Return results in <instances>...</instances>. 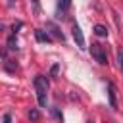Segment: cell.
Segmentation results:
<instances>
[{
	"label": "cell",
	"mask_w": 123,
	"mask_h": 123,
	"mask_svg": "<svg viewBox=\"0 0 123 123\" xmlns=\"http://www.w3.org/2000/svg\"><path fill=\"white\" fill-rule=\"evenodd\" d=\"M69 6H71V0H58V17H63Z\"/></svg>",
	"instance_id": "cell-6"
},
{
	"label": "cell",
	"mask_w": 123,
	"mask_h": 123,
	"mask_svg": "<svg viewBox=\"0 0 123 123\" xmlns=\"http://www.w3.org/2000/svg\"><path fill=\"white\" fill-rule=\"evenodd\" d=\"M8 46H10L12 50H13V48H17V40H15V37H13V35L8 38Z\"/></svg>",
	"instance_id": "cell-10"
},
{
	"label": "cell",
	"mask_w": 123,
	"mask_h": 123,
	"mask_svg": "<svg viewBox=\"0 0 123 123\" xmlns=\"http://www.w3.org/2000/svg\"><path fill=\"white\" fill-rule=\"evenodd\" d=\"M90 54H92V58H94L100 65H106V63H108V56H106V52H104V46H102V44L92 42V44H90Z\"/></svg>",
	"instance_id": "cell-2"
},
{
	"label": "cell",
	"mask_w": 123,
	"mask_h": 123,
	"mask_svg": "<svg viewBox=\"0 0 123 123\" xmlns=\"http://www.w3.org/2000/svg\"><path fill=\"white\" fill-rule=\"evenodd\" d=\"M10 119H12V115H10V113H6V115H4V123H10Z\"/></svg>",
	"instance_id": "cell-14"
},
{
	"label": "cell",
	"mask_w": 123,
	"mask_h": 123,
	"mask_svg": "<svg viewBox=\"0 0 123 123\" xmlns=\"http://www.w3.org/2000/svg\"><path fill=\"white\" fill-rule=\"evenodd\" d=\"M35 38H37L38 42H52V37H50L46 31H42V29H37V31H35Z\"/></svg>",
	"instance_id": "cell-7"
},
{
	"label": "cell",
	"mask_w": 123,
	"mask_h": 123,
	"mask_svg": "<svg viewBox=\"0 0 123 123\" xmlns=\"http://www.w3.org/2000/svg\"><path fill=\"white\" fill-rule=\"evenodd\" d=\"M117 60H119V67H121V73H123V50L117 52Z\"/></svg>",
	"instance_id": "cell-12"
},
{
	"label": "cell",
	"mask_w": 123,
	"mask_h": 123,
	"mask_svg": "<svg viewBox=\"0 0 123 123\" xmlns=\"http://www.w3.org/2000/svg\"><path fill=\"white\" fill-rule=\"evenodd\" d=\"M86 123H94V121H86Z\"/></svg>",
	"instance_id": "cell-17"
},
{
	"label": "cell",
	"mask_w": 123,
	"mask_h": 123,
	"mask_svg": "<svg viewBox=\"0 0 123 123\" xmlns=\"http://www.w3.org/2000/svg\"><path fill=\"white\" fill-rule=\"evenodd\" d=\"M58 71H60V67H58V65H52V75H56Z\"/></svg>",
	"instance_id": "cell-13"
},
{
	"label": "cell",
	"mask_w": 123,
	"mask_h": 123,
	"mask_svg": "<svg viewBox=\"0 0 123 123\" xmlns=\"http://www.w3.org/2000/svg\"><path fill=\"white\" fill-rule=\"evenodd\" d=\"M46 29H48V31H46L48 35H52V37H56V38H60V40L63 42V35H62V31L58 29V25H56V23L48 21V23H46Z\"/></svg>",
	"instance_id": "cell-4"
},
{
	"label": "cell",
	"mask_w": 123,
	"mask_h": 123,
	"mask_svg": "<svg viewBox=\"0 0 123 123\" xmlns=\"http://www.w3.org/2000/svg\"><path fill=\"white\" fill-rule=\"evenodd\" d=\"M71 33H73V38H75L77 46H79V48H85V35H83V31H81V27H79V25H73Z\"/></svg>",
	"instance_id": "cell-3"
},
{
	"label": "cell",
	"mask_w": 123,
	"mask_h": 123,
	"mask_svg": "<svg viewBox=\"0 0 123 123\" xmlns=\"http://www.w3.org/2000/svg\"><path fill=\"white\" fill-rule=\"evenodd\" d=\"M0 31H4V25H2V23H0Z\"/></svg>",
	"instance_id": "cell-16"
},
{
	"label": "cell",
	"mask_w": 123,
	"mask_h": 123,
	"mask_svg": "<svg viewBox=\"0 0 123 123\" xmlns=\"http://www.w3.org/2000/svg\"><path fill=\"white\" fill-rule=\"evenodd\" d=\"M29 119H31V121H38V119H40V111H38L37 108H31V110H29Z\"/></svg>",
	"instance_id": "cell-9"
},
{
	"label": "cell",
	"mask_w": 123,
	"mask_h": 123,
	"mask_svg": "<svg viewBox=\"0 0 123 123\" xmlns=\"http://www.w3.org/2000/svg\"><path fill=\"white\" fill-rule=\"evenodd\" d=\"M108 96H110V106L113 110H117V100H115V85L108 83Z\"/></svg>",
	"instance_id": "cell-5"
},
{
	"label": "cell",
	"mask_w": 123,
	"mask_h": 123,
	"mask_svg": "<svg viewBox=\"0 0 123 123\" xmlns=\"http://www.w3.org/2000/svg\"><path fill=\"white\" fill-rule=\"evenodd\" d=\"M35 90H37V98H38L40 108H44L46 106V92H48V81L44 75L35 77Z\"/></svg>",
	"instance_id": "cell-1"
},
{
	"label": "cell",
	"mask_w": 123,
	"mask_h": 123,
	"mask_svg": "<svg viewBox=\"0 0 123 123\" xmlns=\"http://www.w3.org/2000/svg\"><path fill=\"white\" fill-rule=\"evenodd\" d=\"M31 2H33V4H35V6H38V0H31Z\"/></svg>",
	"instance_id": "cell-15"
},
{
	"label": "cell",
	"mask_w": 123,
	"mask_h": 123,
	"mask_svg": "<svg viewBox=\"0 0 123 123\" xmlns=\"http://www.w3.org/2000/svg\"><path fill=\"white\" fill-rule=\"evenodd\" d=\"M92 31H94V35H96V37H108V29H106L104 25H94V29H92Z\"/></svg>",
	"instance_id": "cell-8"
},
{
	"label": "cell",
	"mask_w": 123,
	"mask_h": 123,
	"mask_svg": "<svg viewBox=\"0 0 123 123\" xmlns=\"http://www.w3.org/2000/svg\"><path fill=\"white\" fill-rule=\"evenodd\" d=\"M21 27H23V23H21V21H17V23H13V25H12V35H15V33H17V31L21 29Z\"/></svg>",
	"instance_id": "cell-11"
}]
</instances>
